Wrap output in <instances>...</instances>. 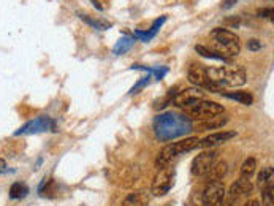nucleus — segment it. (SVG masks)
Listing matches in <instances>:
<instances>
[{
  "instance_id": "obj_1",
  "label": "nucleus",
  "mask_w": 274,
  "mask_h": 206,
  "mask_svg": "<svg viewBox=\"0 0 274 206\" xmlns=\"http://www.w3.org/2000/svg\"><path fill=\"white\" fill-rule=\"evenodd\" d=\"M192 130V120L187 116H177L174 113H163L154 120V132L159 140L171 141Z\"/></svg>"
},
{
  "instance_id": "obj_2",
  "label": "nucleus",
  "mask_w": 274,
  "mask_h": 206,
  "mask_svg": "<svg viewBox=\"0 0 274 206\" xmlns=\"http://www.w3.org/2000/svg\"><path fill=\"white\" fill-rule=\"evenodd\" d=\"M206 76L211 83L219 88H240L246 83V70L240 65H223V67H208Z\"/></svg>"
},
{
  "instance_id": "obj_3",
  "label": "nucleus",
  "mask_w": 274,
  "mask_h": 206,
  "mask_svg": "<svg viewBox=\"0 0 274 206\" xmlns=\"http://www.w3.org/2000/svg\"><path fill=\"white\" fill-rule=\"evenodd\" d=\"M209 45L211 50L222 56L225 60H229L230 57H236L241 50L240 38L233 32L223 27H217L209 33Z\"/></svg>"
},
{
  "instance_id": "obj_4",
  "label": "nucleus",
  "mask_w": 274,
  "mask_h": 206,
  "mask_svg": "<svg viewBox=\"0 0 274 206\" xmlns=\"http://www.w3.org/2000/svg\"><path fill=\"white\" fill-rule=\"evenodd\" d=\"M186 113V116L190 120H206L211 117H216L219 114H223V106L212 102V100H206V99H201L198 102H195L194 105L187 106L186 110H182Z\"/></svg>"
},
{
  "instance_id": "obj_5",
  "label": "nucleus",
  "mask_w": 274,
  "mask_h": 206,
  "mask_svg": "<svg viewBox=\"0 0 274 206\" xmlns=\"http://www.w3.org/2000/svg\"><path fill=\"white\" fill-rule=\"evenodd\" d=\"M176 181V170L174 167H163L159 168V173L156 175L152 181V187H151V193L154 197H163L166 195L171 187L174 186Z\"/></svg>"
},
{
  "instance_id": "obj_6",
  "label": "nucleus",
  "mask_w": 274,
  "mask_h": 206,
  "mask_svg": "<svg viewBox=\"0 0 274 206\" xmlns=\"http://www.w3.org/2000/svg\"><path fill=\"white\" fill-rule=\"evenodd\" d=\"M201 99H206L205 89H201L198 86H194V88L182 89L181 92H176V95H174V99H173L171 103H174L177 108H181V110H186L187 106L194 105L195 102H198Z\"/></svg>"
},
{
  "instance_id": "obj_7",
  "label": "nucleus",
  "mask_w": 274,
  "mask_h": 206,
  "mask_svg": "<svg viewBox=\"0 0 274 206\" xmlns=\"http://www.w3.org/2000/svg\"><path fill=\"white\" fill-rule=\"evenodd\" d=\"M217 157H219V152L217 151H203L201 154H198L194 162H192V167H190V172H192L194 176H203L206 175L208 170L217 162Z\"/></svg>"
},
{
  "instance_id": "obj_8",
  "label": "nucleus",
  "mask_w": 274,
  "mask_h": 206,
  "mask_svg": "<svg viewBox=\"0 0 274 206\" xmlns=\"http://www.w3.org/2000/svg\"><path fill=\"white\" fill-rule=\"evenodd\" d=\"M201 195H203L205 206H222L225 198V186L220 181H211L201 192Z\"/></svg>"
},
{
  "instance_id": "obj_9",
  "label": "nucleus",
  "mask_w": 274,
  "mask_h": 206,
  "mask_svg": "<svg viewBox=\"0 0 274 206\" xmlns=\"http://www.w3.org/2000/svg\"><path fill=\"white\" fill-rule=\"evenodd\" d=\"M53 127V120L48 117V116H41V117H37L27 122L26 126H22L19 130L15 132V135H32V133H41V132H46V130H51Z\"/></svg>"
},
{
  "instance_id": "obj_10",
  "label": "nucleus",
  "mask_w": 274,
  "mask_h": 206,
  "mask_svg": "<svg viewBox=\"0 0 274 206\" xmlns=\"http://www.w3.org/2000/svg\"><path fill=\"white\" fill-rule=\"evenodd\" d=\"M254 192V184L246 178H240L236 179L235 183L232 184L227 197H233V198H243L246 200L247 197H251Z\"/></svg>"
},
{
  "instance_id": "obj_11",
  "label": "nucleus",
  "mask_w": 274,
  "mask_h": 206,
  "mask_svg": "<svg viewBox=\"0 0 274 206\" xmlns=\"http://www.w3.org/2000/svg\"><path fill=\"white\" fill-rule=\"evenodd\" d=\"M187 79L194 84V86H198L201 89H205L208 86V76H206V68L200 64H192L187 70Z\"/></svg>"
},
{
  "instance_id": "obj_12",
  "label": "nucleus",
  "mask_w": 274,
  "mask_h": 206,
  "mask_svg": "<svg viewBox=\"0 0 274 206\" xmlns=\"http://www.w3.org/2000/svg\"><path fill=\"white\" fill-rule=\"evenodd\" d=\"M236 135V132H216V133H211V135L205 137L203 140H200V148L203 149H211L217 144H222L225 141L232 140Z\"/></svg>"
},
{
  "instance_id": "obj_13",
  "label": "nucleus",
  "mask_w": 274,
  "mask_h": 206,
  "mask_svg": "<svg viewBox=\"0 0 274 206\" xmlns=\"http://www.w3.org/2000/svg\"><path fill=\"white\" fill-rule=\"evenodd\" d=\"M179 157V152H177L176 146H174V143H170V144H166V146L159 152L157 155V160H156V165L159 168H163V167H170L174 163V160Z\"/></svg>"
},
{
  "instance_id": "obj_14",
  "label": "nucleus",
  "mask_w": 274,
  "mask_h": 206,
  "mask_svg": "<svg viewBox=\"0 0 274 206\" xmlns=\"http://www.w3.org/2000/svg\"><path fill=\"white\" fill-rule=\"evenodd\" d=\"M149 200H151V195L146 190H138L125 197V200L122 201V206H148Z\"/></svg>"
},
{
  "instance_id": "obj_15",
  "label": "nucleus",
  "mask_w": 274,
  "mask_h": 206,
  "mask_svg": "<svg viewBox=\"0 0 274 206\" xmlns=\"http://www.w3.org/2000/svg\"><path fill=\"white\" fill-rule=\"evenodd\" d=\"M229 122V119L219 114L216 117H211V119H206V120H200L197 124V129L195 130H214V129H220L223 127L225 124Z\"/></svg>"
},
{
  "instance_id": "obj_16",
  "label": "nucleus",
  "mask_w": 274,
  "mask_h": 206,
  "mask_svg": "<svg viewBox=\"0 0 274 206\" xmlns=\"http://www.w3.org/2000/svg\"><path fill=\"white\" fill-rule=\"evenodd\" d=\"M227 172H229L227 162H223V160L216 162V163H214V165L208 170V172H206V175H208V183H211V181H220L225 175H227Z\"/></svg>"
},
{
  "instance_id": "obj_17",
  "label": "nucleus",
  "mask_w": 274,
  "mask_h": 206,
  "mask_svg": "<svg viewBox=\"0 0 274 206\" xmlns=\"http://www.w3.org/2000/svg\"><path fill=\"white\" fill-rule=\"evenodd\" d=\"M174 146H176L177 152H179V155H182V154H186V152H190V151L200 148V138H197V137L184 138V140H181V141H176Z\"/></svg>"
},
{
  "instance_id": "obj_18",
  "label": "nucleus",
  "mask_w": 274,
  "mask_h": 206,
  "mask_svg": "<svg viewBox=\"0 0 274 206\" xmlns=\"http://www.w3.org/2000/svg\"><path fill=\"white\" fill-rule=\"evenodd\" d=\"M227 99H230V100H236L238 103H243V105H252L254 103V97L249 94V92H246V91H235V92H225L223 94Z\"/></svg>"
},
{
  "instance_id": "obj_19",
  "label": "nucleus",
  "mask_w": 274,
  "mask_h": 206,
  "mask_svg": "<svg viewBox=\"0 0 274 206\" xmlns=\"http://www.w3.org/2000/svg\"><path fill=\"white\" fill-rule=\"evenodd\" d=\"M257 186L260 190L266 189L268 186H272V168L271 167H266L260 172L258 179H257Z\"/></svg>"
},
{
  "instance_id": "obj_20",
  "label": "nucleus",
  "mask_w": 274,
  "mask_h": 206,
  "mask_svg": "<svg viewBox=\"0 0 274 206\" xmlns=\"http://www.w3.org/2000/svg\"><path fill=\"white\" fill-rule=\"evenodd\" d=\"M255 170H257V160L254 159V157H247V159L243 162L241 165V170H240V173H241V178H252L254 173H255Z\"/></svg>"
},
{
  "instance_id": "obj_21",
  "label": "nucleus",
  "mask_w": 274,
  "mask_h": 206,
  "mask_svg": "<svg viewBox=\"0 0 274 206\" xmlns=\"http://www.w3.org/2000/svg\"><path fill=\"white\" fill-rule=\"evenodd\" d=\"M27 193H29V187L24 183H15L10 187V197L13 200H21L24 197H27Z\"/></svg>"
},
{
  "instance_id": "obj_22",
  "label": "nucleus",
  "mask_w": 274,
  "mask_h": 206,
  "mask_svg": "<svg viewBox=\"0 0 274 206\" xmlns=\"http://www.w3.org/2000/svg\"><path fill=\"white\" fill-rule=\"evenodd\" d=\"M133 42L135 40L132 37H122L114 46V54H124V53H127L130 48H132Z\"/></svg>"
},
{
  "instance_id": "obj_23",
  "label": "nucleus",
  "mask_w": 274,
  "mask_h": 206,
  "mask_svg": "<svg viewBox=\"0 0 274 206\" xmlns=\"http://www.w3.org/2000/svg\"><path fill=\"white\" fill-rule=\"evenodd\" d=\"M195 51H197L200 56L206 57V59H214V60H222V62H227V60H225L222 56H219L217 53H214L212 50H209V48H206V46L197 45V46H195Z\"/></svg>"
},
{
  "instance_id": "obj_24",
  "label": "nucleus",
  "mask_w": 274,
  "mask_h": 206,
  "mask_svg": "<svg viewBox=\"0 0 274 206\" xmlns=\"http://www.w3.org/2000/svg\"><path fill=\"white\" fill-rule=\"evenodd\" d=\"M79 18L82 19V21H86L87 24H90L92 27H95V29H99V30H106V29H110L111 27V24L110 22H106V21H95V19H92V18H87L86 15H79Z\"/></svg>"
},
{
  "instance_id": "obj_25",
  "label": "nucleus",
  "mask_w": 274,
  "mask_h": 206,
  "mask_svg": "<svg viewBox=\"0 0 274 206\" xmlns=\"http://www.w3.org/2000/svg\"><path fill=\"white\" fill-rule=\"evenodd\" d=\"M176 88H173L170 92H168V95H165V97H162V99H159L157 102H156V105H154V108L156 110H162V108H165L166 105H170L171 102H173V99H174V95H176Z\"/></svg>"
},
{
  "instance_id": "obj_26",
  "label": "nucleus",
  "mask_w": 274,
  "mask_h": 206,
  "mask_svg": "<svg viewBox=\"0 0 274 206\" xmlns=\"http://www.w3.org/2000/svg\"><path fill=\"white\" fill-rule=\"evenodd\" d=\"M263 192V206H274V193H272V186H268Z\"/></svg>"
},
{
  "instance_id": "obj_27",
  "label": "nucleus",
  "mask_w": 274,
  "mask_h": 206,
  "mask_svg": "<svg viewBox=\"0 0 274 206\" xmlns=\"http://www.w3.org/2000/svg\"><path fill=\"white\" fill-rule=\"evenodd\" d=\"M190 206H205L203 204V195H201V192H195L192 198H190Z\"/></svg>"
},
{
  "instance_id": "obj_28",
  "label": "nucleus",
  "mask_w": 274,
  "mask_h": 206,
  "mask_svg": "<svg viewBox=\"0 0 274 206\" xmlns=\"http://www.w3.org/2000/svg\"><path fill=\"white\" fill-rule=\"evenodd\" d=\"M149 79H151V76H145V78H143V81H138V83L135 84V86H133V89H132V92H130V94H132V95L138 94L140 89H143V88H145L146 84L149 83Z\"/></svg>"
},
{
  "instance_id": "obj_29",
  "label": "nucleus",
  "mask_w": 274,
  "mask_h": 206,
  "mask_svg": "<svg viewBox=\"0 0 274 206\" xmlns=\"http://www.w3.org/2000/svg\"><path fill=\"white\" fill-rule=\"evenodd\" d=\"M225 24L227 26H230V27H240L241 26V18L240 16H230V18H227L225 19Z\"/></svg>"
},
{
  "instance_id": "obj_30",
  "label": "nucleus",
  "mask_w": 274,
  "mask_h": 206,
  "mask_svg": "<svg viewBox=\"0 0 274 206\" xmlns=\"http://www.w3.org/2000/svg\"><path fill=\"white\" fill-rule=\"evenodd\" d=\"M166 21V16H162V18H159L156 22H154V26H152V29L149 30L151 33H154V35H156L157 32H159V29H160V26H162V24Z\"/></svg>"
},
{
  "instance_id": "obj_31",
  "label": "nucleus",
  "mask_w": 274,
  "mask_h": 206,
  "mask_svg": "<svg viewBox=\"0 0 274 206\" xmlns=\"http://www.w3.org/2000/svg\"><path fill=\"white\" fill-rule=\"evenodd\" d=\"M258 16L260 18H269V19H272V8H261V10H258Z\"/></svg>"
},
{
  "instance_id": "obj_32",
  "label": "nucleus",
  "mask_w": 274,
  "mask_h": 206,
  "mask_svg": "<svg viewBox=\"0 0 274 206\" xmlns=\"http://www.w3.org/2000/svg\"><path fill=\"white\" fill-rule=\"evenodd\" d=\"M247 46H249V50H251V51H257V50H260V43L258 42H255V40H251V42H249L247 43Z\"/></svg>"
},
{
  "instance_id": "obj_33",
  "label": "nucleus",
  "mask_w": 274,
  "mask_h": 206,
  "mask_svg": "<svg viewBox=\"0 0 274 206\" xmlns=\"http://www.w3.org/2000/svg\"><path fill=\"white\" fill-rule=\"evenodd\" d=\"M235 4H236V0H223L222 7H223V8H229V7H232V5H235Z\"/></svg>"
},
{
  "instance_id": "obj_34",
  "label": "nucleus",
  "mask_w": 274,
  "mask_h": 206,
  "mask_svg": "<svg viewBox=\"0 0 274 206\" xmlns=\"http://www.w3.org/2000/svg\"><path fill=\"white\" fill-rule=\"evenodd\" d=\"M244 206H261V204L257 200H249V201L244 203Z\"/></svg>"
},
{
  "instance_id": "obj_35",
  "label": "nucleus",
  "mask_w": 274,
  "mask_h": 206,
  "mask_svg": "<svg viewBox=\"0 0 274 206\" xmlns=\"http://www.w3.org/2000/svg\"><path fill=\"white\" fill-rule=\"evenodd\" d=\"M92 2H94V5H95V7H97L99 10H102V5L99 4V0H92Z\"/></svg>"
},
{
  "instance_id": "obj_36",
  "label": "nucleus",
  "mask_w": 274,
  "mask_h": 206,
  "mask_svg": "<svg viewBox=\"0 0 274 206\" xmlns=\"http://www.w3.org/2000/svg\"><path fill=\"white\" fill-rule=\"evenodd\" d=\"M5 170V160H0V172Z\"/></svg>"
}]
</instances>
